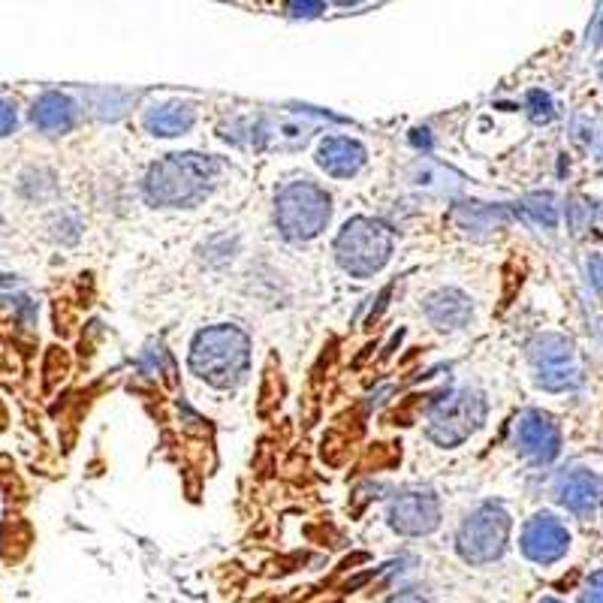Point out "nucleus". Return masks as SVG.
<instances>
[{"instance_id": "obj_1", "label": "nucleus", "mask_w": 603, "mask_h": 603, "mask_svg": "<svg viewBox=\"0 0 603 603\" xmlns=\"http://www.w3.org/2000/svg\"><path fill=\"white\" fill-rule=\"evenodd\" d=\"M221 163L209 154H169L158 161L146 175V197L151 205L185 209L197 205L215 188Z\"/></svg>"}, {"instance_id": "obj_2", "label": "nucleus", "mask_w": 603, "mask_h": 603, "mask_svg": "<svg viewBox=\"0 0 603 603\" xmlns=\"http://www.w3.org/2000/svg\"><path fill=\"white\" fill-rule=\"evenodd\" d=\"M251 362V341L239 326H212L193 338L190 348V368L205 384L217 389L236 387Z\"/></svg>"}, {"instance_id": "obj_3", "label": "nucleus", "mask_w": 603, "mask_h": 603, "mask_svg": "<svg viewBox=\"0 0 603 603\" xmlns=\"http://www.w3.org/2000/svg\"><path fill=\"white\" fill-rule=\"evenodd\" d=\"M332 217L329 193L314 181H293L275 200V221L284 239L309 241L321 236Z\"/></svg>"}, {"instance_id": "obj_4", "label": "nucleus", "mask_w": 603, "mask_h": 603, "mask_svg": "<svg viewBox=\"0 0 603 603\" xmlns=\"http://www.w3.org/2000/svg\"><path fill=\"white\" fill-rule=\"evenodd\" d=\"M392 254V233L380 221L353 217L344 224L336 239V260L353 278H372L389 263Z\"/></svg>"}, {"instance_id": "obj_5", "label": "nucleus", "mask_w": 603, "mask_h": 603, "mask_svg": "<svg viewBox=\"0 0 603 603\" xmlns=\"http://www.w3.org/2000/svg\"><path fill=\"white\" fill-rule=\"evenodd\" d=\"M314 134V124L302 115L290 112H263L254 118H236L224 127V136L229 142L251 148H278V151H293L302 148Z\"/></svg>"}, {"instance_id": "obj_6", "label": "nucleus", "mask_w": 603, "mask_h": 603, "mask_svg": "<svg viewBox=\"0 0 603 603\" xmlns=\"http://www.w3.org/2000/svg\"><path fill=\"white\" fill-rule=\"evenodd\" d=\"M507 510L498 504H482L462 523L456 537L458 555L468 564H489L504 555L510 540Z\"/></svg>"}, {"instance_id": "obj_7", "label": "nucleus", "mask_w": 603, "mask_h": 603, "mask_svg": "<svg viewBox=\"0 0 603 603\" xmlns=\"http://www.w3.org/2000/svg\"><path fill=\"white\" fill-rule=\"evenodd\" d=\"M482 416H486V402L480 392L474 389L453 392L431 407L429 438L441 447H456L480 429Z\"/></svg>"}, {"instance_id": "obj_8", "label": "nucleus", "mask_w": 603, "mask_h": 603, "mask_svg": "<svg viewBox=\"0 0 603 603\" xmlns=\"http://www.w3.org/2000/svg\"><path fill=\"white\" fill-rule=\"evenodd\" d=\"M537 384L550 392H564L579 384V362L574 344L562 336H540L531 344Z\"/></svg>"}, {"instance_id": "obj_9", "label": "nucleus", "mask_w": 603, "mask_h": 603, "mask_svg": "<svg viewBox=\"0 0 603 603\" xmlns=\"http://www.w3.org/2000/svg\"><path fill=\"white\" fill-rule=\"evenodd\" d=\"M389 525L399 535L407 537L431 535L441 525V501H438V495L426 492V489L402 492L399 498H392V504H389Z\"/></svg>"}, {"instance_id": "obj_10", "label": "nucleus", "mask_w": 603, "mask_h": 603, "mask_svg": "<svg viewBox=\"0 0 603 603\" xmlns=\"http://www.w3.org/2000/svg\"><path fill=\"white\" fill-rule=\"evenodd\" d=\"M516 447L523 456L535 458L540 465H550L552 458L562 453V431L550 414L528 411L516 423Z\"/></svg>"}, {"instance_id": "obj_11", "label": "nucleus", "mask_w": 603, "mask_h": 603, "mask_svg": "<svg viewBox=\"0 0 603 603\" xmlns=\"http://www.w3.org/2000/svg\"><path fill=\"white\" fill-rule=\"evenodd\" d=\"M523 552L535 564H552L567 555L570 550V531L564 528L550 513H540L531 523L523 528V540H519Z\"/></svg>"}, {"instance_id": "obj_12", "label": "nucleus", "mask_w": 603, "mask_h": 603, "mask_svg": "<svg viewBox=\"0 0 603 603\" xmlns=\"http://www.w3.org/2000/svg\"><path fill=\"white\" fill-rule=\"evenodd\" d=\"M317 163L336 178H350L365 166V148L348 136H329L317 148Z\"/></svg>"}, {"instance_id": "obj_13", "label": "nucleus", "mask_w": 603, "mask_h": 603, "mask_svg": "<svg viewBox=\"0 0 603 603\" xmlns=\"http://www.w3.org/2000/svg\"><path fill=\"white\" fill-rule=\"evenodd\" d=\"M601 480H598L591 470H570V474L562 477V482H558V501H562L570 513H577V516H591V513L598 510V504H601Z\"/></svg>"}, {"instance_id": "obj_14", "label": "nucleus", "mask_w": 603, "mask_h": 603, "mask_svg": "<svg viewBox=\"0 0 603 603\" xmlns=\"http://www.w3.org/2000/svg\"><path fill=\"white\" fill-rule=\"evenodd\" d=\"M76 115H79V106L73 103V97L61 95V91H46V95L34 103V109H30V121L40 127L42 134L49 136L73 130Z\"/></svg>"}, {"instance_id": "obj_15", "label": "nucleus", "mask_w": 603, "mask_h": 603, "mask_svg": "<svg viewBox=\"0 0 603 603\" xmlns=\"http://www.w3.org/2000/svg\"><path fill=\"white\" fill-rule=\"evenodd\" d=\"M513 212L504 205H489V202H458L453 209V221L458 224V229L474 233V236H489L495 229L507 227Z\"/></svg>"}, {"instance_id": "obj_16", "label": "nucleus", "mask_w": 603, "mask_h": 603, "mask_svg": "<svg viewBox=\"0 0 603 603\" xmlns=\"http://www.w3.org/2000/svg\"><path fill=\"white\" fill-rule=\"evenodd\" d=\"M197 121V109L190 103H181V100H169V103H161V106H151L146 112V130L154 136H181L188 134Z\"/></svg>"}, {"instance_id": "obj_17", "label": "nucleus", "mask_w": 603, "mask_h": 603, "mask_svg": "<svg viewBox=\"0 0 603 603\" xmlns=\"http://www.w3.org/2000/svg\"><path fill=\"white\" fill-rule=\"evenodd\" d=\"M426 317L438 329H458L470 321L468 296L458 290H438L426 299Z\"/></svg>"}, {"instance_id": "obj_18", "label": "nucleus", "mask_w": 603, "mask_h": 603, "mask_svg": "<svg viewBox=\"0 0 603 603\" xmlns=\"http://www.w3.org/2000/svg\"><path fill=\"white\" fill-rule=\"evenodd\" d=\"M411 178H414L416 188L431 190V193H456L462 188V175L435 161H416Z\"/></svg>"}, {"instance_id": "obj_19", "label": "nucleus", "mask_w": 603, "mask_h": 603, "mask_svg": "<svg viewBox=\"0 0 603 603\" xmlns=\"http://www.w3.org/2000/svg\"><path fill=\"white\" fill-rule=\"evenodd\" d=\"M525 221H531L535 227L552 229L558 227V217H562V205L552 193H528L519 205Z\"/></svg>"}, {"instance_id": "obj_20", "label": "nucleus", "mask_w": 603, "mask_h": 603, "mask_svg": "<svg viewBox=\"0 0 603 603\" xmlns=\"http://www.w3.org/2000/svg\"><path fill=\"white\" fill-rule=\"evenodd\" d=\"M528 115L535 124H550L555 118V106H552V97L543 91H531L528 95Z\"/></svg>"}, {"instance_id": "obj_21", "label": "nucleus", "mask_w": 603, "mask_h": 603, "mask_svg": "<svg viewBox=\"0 0 603 603\" xmlns=\"http://www.w3.org/2000/svg\"><path fill=\"white\" fill-rule=\"evenodd\" d=\"M594 212L598 209L589 200H574L567 205V215H570V224L577 227V233H582V229H589L594 224Z\"/></svg>"}, {"instance_id": "obj_22", "label": "nucleus", "mask_w": 603, "mask_h": 603, "mask_svg": "<svg viewBox=\"0 0 603 603\" xmlns=\"http://www.w3.org/2000/svg\"><path fill=\"white\" fill-rule=\"evenodd\" d=\"M579 603H603V570H598V574L589 579V586L582 591Z\"/></svg>"}, {"instance_id": "obj_23", "label": "nucleus", "mask_w": 603, "mask_h": 603, "mask_svg": "<svg viewBox=\"0 0 603 603\" xmlns=\"http://www.w3.org/2000/svg\"><path fill=\"white\" fill-rule=\"evenodd\" d=\"M15 106L10 100H0V139L10 136L15 130Z\"/></svg>"}, {"instance_id": "obj_24", "label": "nucleus", "mask_w": 603, "mask_h": 603, "mask_svg": "<svg viewBox=\"0 0 603 603\" xmlns=\"http://www.w3.org/2000/svg\"><path fill=\"white\" fill-rule=\"evenodd\" d=\"M586 42H589L591 49H594V46H603V3L598 7V13L591 15L589 37H586Z\"/></svg>"}, {"instance_id": "obj_25", "label": "nucleus", "mask_w": 603, "mask_h": 603, "mask_svg": "<svg viewBox=\"0 0 603 603\" xmlns=\"http://www.w3.org/2000/svg\"><path fill=\"white\" fill-rule=\"evenodd\" d=\"M586 268H589L591 287H594V290H598V293L603 296V256L601 254L589 256V263H586Z\"/></svg>"}, {"instance_id": "obj_26", "label": "nucleus", "mask_w": 603, "mask_h": 603, "mask_svg": "<svg viewBox=\"0 0 603 603\" xmlns=\"http://www.w3.org/2000/svg\"><path fill=\"white\" fill-rule=\"evenodd\" d=\"M387 603H429L423 594H416V591H402V594H395V598H389Z\"/></svg>"}, {"instance_id": "obj_27", "label": "nucleus", "mask_w": 603, "mask_h": 603, "mask_svg": "<svg viewBox=\"0 0 603 603\" xmlns=\"http://www.w3.org/2000/svg\"><path fill=\"white\" fill-rule=\"evenodd\" d=\"M290 10H296V15H314L311 10H326L323 3H290Z\"/></svg>"}, {"instance_id": "obj_28", "label": "nucleus", "mask_w": 603, "mask_h": 603, "mask_svg": "<svg viewBox=\"0 0 603 603\" xmlns=\"http://www.w3.org/2000/svg\"><path fill=\"white\" fill-rule=\"evenodd\" d=\"M540 603H562V601H555V598H543V601Z\"/></svg>"}, {"instance_id": "obj_29", "label": "nucleus", "mask_w": 603, "mask_h": 603, "mask_svg": "<svg viewBox=\"0 0 603 603\" xmlns=\"http://www.w3.org/2000/svg\"><path fill=\"white\" fill-rule=\"evenodd\" d=\"M601 79H603V67H601Z\"/></svg>"}]
</instances>
